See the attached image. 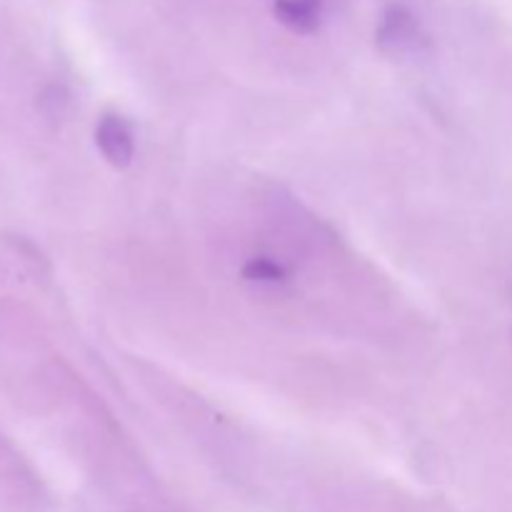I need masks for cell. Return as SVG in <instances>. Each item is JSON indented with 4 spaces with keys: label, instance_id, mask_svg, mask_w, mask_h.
Returning a JSON list of instances; mask_svg holds the SVG:
<instances>
[{
    "label": "cell",
    "instance_id": "1",
    "mask_svg": "<svg viewBox=\"0 0 512 512\" xmlns=\"http://www.w3.org/2000/svg\"><path fill=\"white\" fill-rule=\"evenodd\" d=\"M375 38H378L380 50L393 58H408V55L420 53L423 45L428 43L418 18L405 5H390L385 10Z\"/></svg>",
    "mask_w": 512,
    "mask_h": 512
},
{
    "label": "cell",
    "instance_id": "2",
    "mask_svg": "<svg viewBox=\"0 0 512 512\" xmlns=\"http://www.w3.org/2000/svg\"><path fill=\"white\" fill-rule=\"evenodd\" d=\"M240 278L260 293H285L293 285V265L273 250H258L240 265Z\"/></svg>",
    "mask_w": 512,
    "mask_h": 512
},
{
    "label": "cell",
    "instance_id": "3",
    "mask_svg": "<svg viewBox=\"0 0 512 512\" xmlns=\"http://www.w3.org/2000/svg\"><path fill=\"white\" fill-rule=\"evenodd\" d=\"M95 145L115 170H125L135 158V135L128 120L118 113H103L95 125Z\"/></svg>",
    "mask_w": 512,
    "mask_h": 512
},
{
    "label": "cell",
    "instance_id": "4",
    "mask_svg": "<svg viewBox=\"0 0 512 512\" xmlns=\"http://www.w3.org/2000/svg\"><path fill=\"white\" fill-rule=\"evenodd\" d=\"M325 0H275V18L295 33H313L320 25Z\"/></svg>",
    "mask_w": 512,
    "mask_h": 512
}]
</instances>
